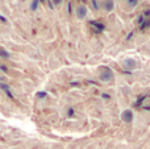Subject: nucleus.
Wrapping results in <instances>:
<instances>
[{"label":"nucleus","mask_w":150,"mask_h":149,"mask_svg":"<svg viewBox=\"0 0 150 149\" xmlns=\"http://www.w3.org/2000/svg\"><path fill=\"white\" fill-rule=\"evenodd\" d=\"M0 55H3V58H8V53L5 52V50H3V49H0Z\"/></svg>","instance_id":"obj_7"},{"label":"nucleus","mask_w":150,"mask_h":149,"mask_svg":"<svg viewBox=\"0 0 150 149\" xmlns=\"http://www.w3.org/2000/svg\"><path fill=\"white\" fill-rule=\"evenodd\" d=\"M115 8H116L115 0H103V1H101V9H103L104 12L111 13L115 11Z\"/></svg>","instance_id":"obj_4"},{"label":"nucleus","mask_w":150,"mask_h":149,"mask_svg":"<svg viewBox=\"0 0 150 149\" xmlns=\"http://www.w3.org/2000/svg\"><path fill=\"white\" fill-rule=\"evenodd\" d=\"M88 15V8L84 4H78L75 8V16H76L78 20H84Z\"/></svg>","instance_id":"obj_2"},{"label":"nucleus","mask_w":150,"mask_h":149,"mask_svg":"<svg viewBox=\"0 0 150 149\" xmlns=\"http://www.w3.org/2000/svg\"><path fill=\"white\" fill-rule=\"evenodd\" d=\"M120 118H121V120L124 121L125 124H130L133 120H134V112H133L132 110H129V108H127V110H124L121 112Z\"/></svg>","instance_id":"obj_3"},{"label":"nucleus","mask_w":150,"mask_h":149,"mask_svg":"<svg viewBox=\"0 0 150 149\" xmlns=\"http://www.w3.org/2000/svg\"><path fill=\"white\" fill-rule=\"evenodd\" d=\"M98 78L103 83H111L115 81V73L107 66H101L98 70Z\"/></svg>","instance_id":"obj_1"},{"label":"nucleus","mask_w":150,"mask_h":149,"mask_svg":"<svg viewBox=\"0 0 150 149\" xmlns=\"http://www.w3.org/2000/svg\"><path fill=\"white\" fill-rule=\"evenodd\" d=\"M63 1H65V0H52V4L54 5L55 8H61L63 5Z\"/></svg>","instance_id":"obj_6"},{"label":"nucleus","mask_w":150,"mask_h":149,"mask_svg":"<svg viewBox=\"0 0 150 149\" xmlns=\"http://www.w3.org/2000/svg\"><path fill=\"white\" fill-rule=\"evenodd\" d=\"M122 66H124L125 69H128V70H133V69L137 67V62H136V60H133V58H125V60L122 61Z\"/></svg>","instance_id":"obj_5"}]
</instances>
